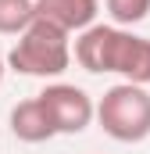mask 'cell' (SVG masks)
I'll return each instance as SVG.
<instances>
[{
	"label": "cell",
	"mask_w": 150,
	"mask_h": 154,
	"mask_svg": "<svg viewBox=\"0 0 150 154\" xmlns=\"http://www.w3.org/2000/svg\"><path fill=\"white\" fill-rule=\"evenodd\" d=\"M4 72H7V57L0 54V82H4Z\"/></svg>",
	"instance_id": "9"
},
{
	"label": "cell",
	"mask_w": 150,
	"mask_h": 154,
	"mask_svg": "<svg viewBox=\"0 0 150 154\" xmlns=\"http://www.w3.org/2000/svg\"><path fill=\"white\" fill-rule=\"evenodd\" d=\"M93 118L118 143H143L150 136V90L136 82H114L97 100Z\"/></svg>",
	"instance_id": "3"
},
{
	"label": "cell",
	"mask_w": 150,
	"mask_h": 154,
	"mask_svg": "<svg viewBox=\"0 0 150 154\" xmlns=\"http://www.w3.org/2000/svg\"><path fill=\"white\" fill-rule=\"evenodd\" d=\"M72 65V36L50 22H32L7 50V68L32 79H57Z\"/></svg>",
	"instance_id": "2"
},
{
	"label": "cell",
	"mask_w": 150,
	"mask_h": 154,
	"mask_svg": "<svg viewBox=\"0 0 150 154\" xmlns=\"http://www.w3.org/2000/svg\"><path fill=\"white\" fill-rule=\"evenodd\" d=\"M36 100L43 104V111H46L57 136L86 133L89 122H93V108H97L93 97L75 82H50V86H43V93H36Z\"/></svg>",
	"instance_id": "4"
},
{
	"label": "cell",
	"mask_w": 150,
	"mask_h": 154,
	"mask_svg": "<svg viewBox=\"0 0 150 154\" xmlns=\"http://www.w3.org/2000/svg\"><path fill=\"white\" fill-rule=\"evenodd\" d=\"M72 57L93 75H122V82L150 86V39L111 22H93L72 39Z\"/></svg>",
	"instance_id": "1"
},
{
	"label": "cell",
	"mask_w": 150,
	"mask_h": 154,
	"mask_svg": "<svg viewBox=\"0 0 150 154\" xmlns=\"http://www.w3.org/2000/svg\"><path fill=\"white\" fill-rule=\"evenodd\" d=\"M104 7H107L111 25L118 29H132L150 18V0H104Z\"/></svg>",
	"instance_id": "8"
},
{
	"label": "cell",
	"mask_w": 150,
	"mask_h": 154,
	"mask_svg": "<svg viewBox=\"0 0 150 154\" xmlns=\"http://www.w3.org/2000/svg\"><path fill=\"white\" fill-rule=\"evenodd\" d=\"M36 22V0H0V36H22Z\"/></svg>",
	"instance_id": "7"
},
{
	"label": "cell",
	"mask_w": 150,
	"mask_h": 154,
	"mask_svg": "<svg viewBox=\"0 0 150 154\" xmlns=\"http://www.w3.org/2000/svg\"><path fill=\"white\" fill-rule=\"evenodd\" d=\"M97 14H100V0H36V18L57 25L68 36H79L82 29H89Z\"/></svg>",
	"instance_id": "5"
},
{
	"label": "cell",
	"mask_w": 150,
	"mask_h": 154,
	"mask_svg": "<svg viewBox=\"0 0 150 154\" xmlns=\"http://www.w3.org/2000/svg\"><path fill=\"white\" fill-rule=\"evenodd\" d=\"M11 133L22 143H46V140L57 136L54 125H50V118H46V111H43V104L36 97H29V100H22V104L11 108Z\"/></svg>",
	"instance_id": "6"
}]
</instances>
